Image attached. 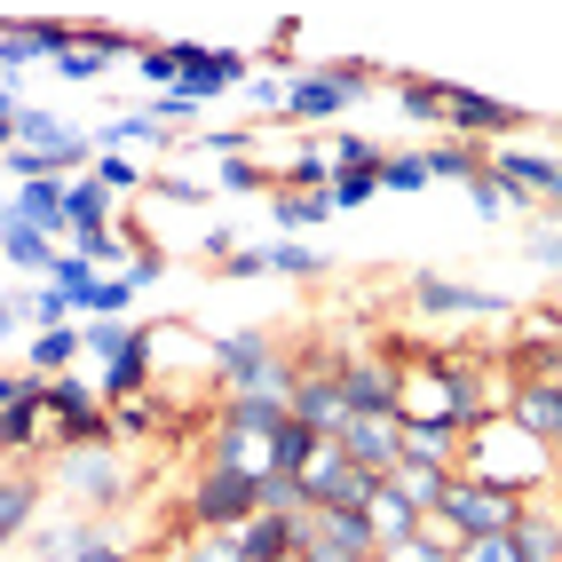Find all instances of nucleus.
<instances>
[{"label":"nucleus","instance_id":"50","mask_svg":"<svg viewBox=\"0 0 562 562\" xmlns=\"http://www.w3.org/2000/svg\"><path fill=\"white\" fill-rule=\"evenodd\" d=\"M460 562H522V554H515L507 539H468V547H460Z\"/></svg>","mask_w":562,"mask_h":562},{"label":"nucleus","instance_id":"8","mask_svg":"<svg viewBox=\"0 0 562 562\" xmlns=\"http://www.w3.org/2000/svg\"><path fill=\"white\" fill-rule=\"evenodd\" d=\"M483 167H492L507 191H522L531 206H547V214H562V159L554 151H522V143H492L483 151Z\"/></svg>","mask_w":562,"mask_h":562},{"label":"nucleus","instance_id":"56","mask_svg":"<svg viewBox=\"0 0 562 562\" xmlns=\"http://www.w3.org/2000/svg\"><path fill=\"white\" fill-rule=\"evenodd\" d=\"M0 32H9V16H0Z\"/></svg>","mask_w":562,"mask_h":562},{"label":"nucleus","instance_id":"1","mask_svg":"<svg viewBox=\"0 0 562 562\" xmlns=\"http://www.w3.org/2000/svg\"><path fill=\"white\" fill-rule=\"evenodd\" d=\"M554 460H562V452L531 443L507 412H492L483 428L460 436V475H468V483H492V492H515V499H539L547 483H554Z\"/></svg>","mask_w":562,"mask_h":562},{"label":"nucleus","instance_id":"23","mask_svg":"<svg viewBox=\"0 0 562 562\" xmlns=\"http://www.w3.org/2000/svg\"><path fill=\"white\" fill-rule=\"evenodd\" d=\"M325 214H341V206H333V191H270V222H278L285 238H302V231H317Z\"/></svg>","mask_w":562,"mask_h":562},{"label":"nucleus","instance_id":"43","mask_svg":"<svg viewBox=\"0 0 562 562\" xmlns=\"http://www.w3.org/2000/svg\"><path fill=\"white\" fill-rule=\"evenodd\" d=\"M381 191H428V159H420V151H396V159L381 167Z\"/></svg>","mask_w":562,"mask_h":562},{"label":"nucleus","instance_id":"52","mask_svg":"<svg viewBox=\"0 0 562 562\" xmlns=\"http://www.w3.org/2000/svg\"><path fill=\"white\" fill-rule=\"evenodd\" d=\"M24 325H32V310H24V293H9V302H0V341H16Z\"/></svg>","mask_w":562,"mask_h":562},{"label":"nucleus","instance_id":"28","mask_svg":"<svg viewBox=\"0 0 562 562\" xmlns=\"http://www.w3.org/2000/svg\"><path fill=\"white\" fill-rule=\"evenodd\" d=\"M278 191H333V159H325V143H310V151H293L278 167Z\"/></svg>","mask_w":562,"mask_h":562},{"label":"nucleus","instance_id":"48","mask_svg":"<svg viewBox=\"0 0 562 562\" xmlns=\"http://www.w3.org/2000/svg\"><path fill=\"white\" fill-rule=\"evenodd\" d=\"M199 254H206V261H231V254H238V231H231V222H214V231H199Z\"/></svg>","mask_w":562,"mask_h":562},{"label":"nucleus","instance_id":"30","mask_svg":"<svg viewBox=\"0 0 562 562\" xmlns=\"http://www.w3.org/2000/svg\"><path fill=\"white\" fill-rule=\"evenodd\" d=\"M95 278H103V270H95V261H88V254H71V246L56 254V270H48V285L64 293V302H71V310H80V302H88V293H95Z\"/></svg>","mask_w":562,"mask_h":562},{"label":"nucleus","instance_id":"20","mask_svg":"<svg viewBox=\"0 0 562 562\" xmlns=\"http://www.w3.org/2000/svg\"><path fill=\"white\" fill-rule=\"evenodd\" d=\"M396 468H443V475H460V428H412L404 420Z\"/></svg>","mask_w":562,"mask_h":562},{"label":"nucleus","instance_id":"17","mask_svg":"<svg viewBox=\"0 0 562 562\" xmlns=\"http://www.w3.org/2000/svg\"><path fill=\"white\" fill-rule=\"evenodd\" d=\"M293 539H302V515H270V507H261L254 522H238V531H231L238 562H285V554H293Z\"/></svg>","mask_w":562,"mask_h":562},{"label":"nucleus","instance_id":"49","mask_svg":"<svg viewBox=\"0 0 562 562\" xmlns=\"http://www.w3.org/2000/svg\"><path fill=\"white\" fill-rule=\"evenodd\" d=\"M159 191H167V199H182V206H206V199H214L206 182H191V175H159Z\"/></svg>","mask_w":562,"mask_h":562},{"label":"nucleus","instance_id":"34","mask_svg":"<svg viewBox=\"0 0 562 562\" xmlns=\"http://www.w3.org/2000/svg\"><path fill=\"white\" fill-rule=\"evenodd\" d=\"M88 175L103 182V191H111V199H135V191H143V182H151V175H143V167H135L127 151H95V167H88Z\"/></svg>","mask_w":562,"mask_h":562},{"label":"nucleus","instance_id":"3","mask_svg":"<svg viewBox=\"0 0 562 562\" xmlns=\"http://www.w3.org/2000/svg\"><path fill=\"white\" fill-rule=\"evenodd\" d=\"M364 80L372 71L364 64H310V71H293L285 80V120H302V127H317V120H341V111H357L364 103Z\"/></svg>","mask_w":562,"mask_h":562},{"label":"nucleus","instance_id":"2","mask_svg":"<svg viewBox=\"0 0 562 562\" xmlns=\"http://www.w3.org/2000/svg\"><path fill=\"white\" fill-rule=\"evenodd\" d=\"M261 515V475L254 468H199L191 475V499H182V522H191V531H222L231 539L238 522H254Z\"/></svg>","mask_w":562,"mask_h":562},{"label":"nucleus","instance_id":"14","mask_svg":"<svg viewBox=\"0 0 562 562\" xmlns=\"http://www.w3.org/2000/svg\"><path fill=\"white\" fill-rule=\"evenodd\" d=\"M507 420L547 443V452H562V381H539V372H522V381L507 389Z\"/></svg>","mask_w":562,"mask_h":562},{"label":"nucleus","instance_id":"38","mask_svg":"<svg viewBox=\"0 0 562 562\" xmlns=\"http://www.w3.org/2000/svg\"><path fill=\"white\" fill-rule=\"evenodd\" d=\"M127 341H135V325H127V317H95V325H88V357H95V372L120 357Z\"/></svg>","mask_w":562,"mask_h":562},{"label":"nucleus","instance_id":"6","mask_svg":"<svg viewBox=\"0 0 562 562\" xmlns=\"http://www.w3.org/2000/svg\"><path fill=\"white\" fill-rule=\"evenodd\" d=\"M404 302L420 310V317H483V325H507V293L492 285H460V278H436V270H412L404 278Z\"/></svg>","mask_w":562,"mask_h":562},{"label":"nucleus","instance_id":"10","mask_svg":"<svg viewBox=\"0 0 562 562\" xmlns=\"http://www.w3.org/2000/svg\"><path fill=\"white\" fill-rule=\"evenodd\" d=\"M175 64H182V71H175V80H182L175 95H182V103H214V95H231V88L246 80V56H238V48H199V41H175Z\"/></svg>","mask_w":562,"mask_h":562},{"label":"nucleus","instance_id":"11","mask_svg":"<svg viewBox=\"0 0 562 562\" xmlns=\"http://www.w3.org/2000/svg\"><path fill=\"white\" fill-rule=\"evenodd\" d=\"M80 41V24L64 16H9L0 32V71H24V64H64V48Z\"/></svg>","mask_w":562,"mask_h":562},{"label":"nucleus","instance_id":"16","mask_svg":"<svg viewBox=\"0 0 562 562\" xmlns=\"http://www.w3.org/2000/svg\"><path fill=\"white\" fill-rule=\"evenodd\" d=\"M507 547H515L522 562H562V507H554L547 492H539V499H522V515H515Z\"/></svg>","mask_w":562,"mask_h":562},{"label":"nucleus","instance_id":"18","mask_svg":"<svg viewBox=\"0 0 562 562\" xmlns=\"http://www.w3.org/2000/svg\"><path fill=\"white\" fill-rule=\"evenodd\" d=\"M64 231H71V238H88V231H120V199H111L95 175H71V182H64Z\"/></svg>","mask_w":562,"mask_h":562},{"label":"nucleus","instance_id":"26","mask_svg":"<svg viewBox=\"0 0 562 562\" xmlns=\"http://www.w3.org/2000/svg\"><path fill=\"white\" fill-rule=\"evenodd\" d=\"M317 443H325L317 428H302V420H285V428L270 436V475H302V468H310V452H317Z\"/></svg>","mask_w":562,"mask_h":562},{"label":"nucleus","instance_id":"42","mask_svg":"<svg viewBox=\"0 0 562 562\" xmlns=\"http://www.w3.org/2000/svg\"><path fill=\"white\" fill-rule=\"evenodd\" d=\"M214 182H222V191H278V175H270V167H254V159H222Z\"/></svg>","mask_w":562,"mask_h":562},{"label":"nucleus","instance_id":"31","mask_svg":"<svg viewBox=\"0 0 562 562\" xmlns=\"http://www.w3.org/2000/svg\"><path fill=\"white\" fill-rule=\"evenodd\" d=\"M135 293H143V285H135L127 270H120V278H95V293L80 302V317H88V325H95V317H127V310H135Z\"/></svg>","mask_w":562,"mask_h":562},{"label":"nucleus","instance_id":"55","mask_svg":"<svg viewBox=\"0 0 562 562\" xmlns=\"http://www.w3.org/2000/svg\"><path fill=\"white\" fill-rule=\"evenodd\" d=\"M554 151H562V127H554Z\"/></svg>","mask_w":562,"mask_h":562},{"label":"nucleus","instance_id":"44","mask_svg":"<svg viewBox=\"0 0 562 562\" xmlns=\"http://www.w3.org/2000/svg\"><path fill=\"white\" fill-rule=\"evenodd\" d=\"M111 428H120V436H151V428H159V396H135V404H111Z\"/></svg>","mask_w":562,"mask_h":562},{"label":"nucleus","instance_id":"40","mask_svg":"<svg viewBox=\"0 0 562 562\" xmlns=\"http://www.w3.org/2000/svg\"><path fill=\"white\" fill-rule=\"evenodd\" d=\"M135 71H143V80H151V88H167V95H175V71H182V64H175V41H143Z\"/></svg>","mask_w":562,"mask_h":562},{"label":"nucleus","instance_id":"33","mask_svg":"<svg viewBox=\"0 0 562 562\" xmlns=\"http://www.w3.org/2000/svg\"><path fill=\"white\" fill-rule=\"evenodd\" d=\"M468 199H475V214H483V222H499V214H522V206H531L522 191H507V182H499L492 167H483V175L468 182Z\"/></svg>","mask_w":562,"mask_h":562},{"label":"nucleus","instance_id":"21","mask_svg":"<svg viewBox=\"0 0 562 562\" xmlns=\"http://www.w3.org/2000/svg\"><path fill=\"white\" fill-rule=\"evenodd\" d=\"M56 254H64V246H56L48 231H32V222H16V214H9V231H0V261H16V270L48 278V270H56Z\"/></svg>","mask_w":562,"mask_h":562},{"label":"nucleus","instance_id":"4","mask_svg":"<svg viewBox=\"0 0 562 562\" xmlns=\"http://www.w3.org/2000/svg\"><path fill=\"white\" fill-rule=\"evenodd\" d=\"M515 515H522L515 492H492V483H468V475H452V492H443V507H436V522H443L460 547H468V539H507Z\"/></svg>","mask_w":562,"mask_h":562},{"label":"nucleus","instance_id":"15","mask_svg":"<svg viewBox=\"0 0 562 562\" xmlns=\"http://www.w3.org/2000/svg\"><path fill=\"white\" fill-rule=\"evenodd\" d=\"M151 372H159V333L135 325V341L95 372V389H103V404H135V396H151Z\"/></svg>","mask_w":562,"mask_h":562},{"label":"nucleus","instance_id":"54","mask_svg":"<svg viewBox=\"0 0 562 562\" xmlns=\"http://www.w3.org/2000/svg\"><path fill=\"white\" fill-rule=\"evenodd\" d=\"M9 214H16V206H9V199H0V231H9Z\"/></svg>","mask_w":562,"mask_h":562},{"label":"nucleus","instance_id":"41","mask_svg":"<svg viewBox=\"0 0 562 562\" xmlns=\"http://www.w3.org/2000/svg\"><path fill=\"white\" fill-rule=\"evenodd\" d=\"M16 404H41V372L32 364H0V412H16Z\"/></svg>","mask_w":562,"mask_h":562},{"label":"nucleus","instance_id":"46","mask_svg":"<svg viewBox=\"0 0 562 562\" xmlns=\"http://www.w3.org/2000/svg\"><path fill=\"white\" fill-rule=\"evenodd\" d=\"M522 254H531L539 270H562V231H554V222H547V231H531V238H522Z\"/></svg>","mask_w":562,"mask_h":562},{"label":"nucleus","instance_id":"24","mask_svg":"<svg viewBox=\"0 0 562 562\" xmlns=\"http://www.w3.org/2000/svg\"><path fill=\"white\" fill-rule=\"evenodd\" d=\"M381 562H460V539L443 531V522L428 515L412 539H396V547H381Z\"/></svg>","mask_w":562,"mask_h":562},{"label":"nucleus","instance_id":"27","mask_svg":"<svg viewBox=\"0 0 562 562\" xmlns=\"http://www.w3.org/2000/svg\"><path fill=\"white\" fill-rule=\"evenodd\" d=\"M389 483H396V492L420 507V515H436L443 492H452V475H443V468H389Z\"/></svg>","mask_w":562,"mask_h":562},{"label":"nucleus","instance_id":"53","mask_svg":"<svg viewBox=\"0 0 562 562\" xmlns=\"http://www.w3.org/2000/svg\"><path fill=\"white\" fill-rule=\"evenodd\" d=\"M531 372H539V381H562V333H554V341L531 357Z\"/></svg>","mask_w":562,"mask_h":562},{"label":"nucleus","instance_id":"39","mask_svg":"<svg viewBox=\"0 0 562 562\" xmlns=\"http://www.w3.org/2000/svg\"><path fill=\"white\" fill-rule=\"evenodd\" d=\"M261 507H270V515H310L302 475H261Z\"/></svg>","mask_w":562,"mask_h":562},{"label":"nucleus","instance_id":"45","mask_svg":"<svg viewBox=\"0 0 562 562\" xmlns=\"http://www.w3.org/2000/svg\"><path fill=\"white\" fill-rule=\"evenodd\" d=\"M372 191H381V167H364V175H333V206H341V214L364 206Z\"/></svg>","mask_w":562,"mask_h":562},{"label":"nucleus","instance_id":"12","mask_svg":"<svg viewBox=\"0 0 562 562\" xmlns=\"http://www.w3.org/2000/svg\"><path fill=\"white\" fill-rule=\"evenodd\" d=\"M302 364V381H293V396H285V412L302 428H317V436H333L349 420V404H341V381H333V357H293Z\"/></svg>","mask_w":562,"mask_h":562},{"label":"nucleus","instance_id":"36","mask_svg":"<svg viewBox=\"0 0 562 562\" xmlns=\"http://www.w3.org/2000/svg\"><path fill=\"white\" fill-rule=\"evenodd\" d=\"M88 531H95V522H64V531H32L24 547H32V562H71L88 547Z\"/></svg>","mask_w":562,"mask_h":562},{"label":"nucleus","instance_id":"35","mask_svg":"<svg viewBox=\"0 0 562 562\" xmlns=\"http://www.w3.org/2000/svg\"><path fill=\"white\" fill-rule=\"evenodd\" d=\"M325 159H333V175H364V167H389V151H381V143H364V135H333V143H325Z\"/></svg>","mask_w":562,"mask_h":562},{"label":"nucleus","instance_id":"13","mask_svg":"<svg viewBox=\"0 0 562 562\" xmlns=\"http://www.w3.org/2000/svg\"><path fill=\"white\" fill-rule=\"evenodd\" d=\"M333 443H341L364 475H389L396 468V443H404V420H396V412H349V420L333 428Z\"/></svg>","mask_w":562,"mask_h":562},{"label":"nucleus","instance_id":"29","mask_svg":"<svg viewBox=\"0 0 562 562\" xmlns=\"http://www.w3.org/2000/svg\"><path fill=\"white\" fill-rule=\"evenodd\" d=\"M396 111L412 127H443V80H396Z\"/></svg>","mask_w":562,"mask_h":562},{"label":"nucleus","instance_id":"47","mask_svg":"<svg viewBox=\"0 0 562 562\" xmlns=\"http://www.w3.org/2000/svg\"><path fill=\"white\" fill-rule=\"evenodd\" d=\"M71 562H127V547H120V539H111V531H103V522H95V531H88V547H80V554H71Z\"/></svg>","mask_w":562,"mask_h":562},{"label":"nucleus","instance_id":"5","mask_svg":"<svg viewBox=\"0 0 562 562\" xmlns=\"http://www.w3.org/2000/svg\"><path fill=\"white\" fill-rule=\"evenodd\" d=\"M522 127H531V111H515V103L483 95V88L443 80V135H452V143H475V151H492L499 135H522Z\"/></svg>","mask_w":562,"mask_h":562},{"label":"nucleus","instance_id":"19","mask_svg":"<svg viewBox=\"0 0 562 562\" xmlns=\"http://www.w3.org/2000/svg\"><path fill=\"white\" fill-rule=\"evenodd\" d=\"M32 515H41V475L32 468H0V547L32 539Z\"/></svg>","mask_w":562,"mask_h":562},{"label":"nucleus","instance_id":"51","mask_svg":"<svg viewBox=\"0 0 562 562\" xmlns=\"http://www.w3.org/2000/svg\"><path fill=\"white\" fill-rule=\"evenodd\" d=\"M16 111H24V103H16V88H0V159L16 151Z\"/></svg>","mask_w":562,"mask_h":562},{"label":"nucleus","instance_id":"37","mask_svg":"<svg viewBox=\"0 0 562 562\" xmlns=\"http://www.w3.org/2000/svg\"><path fill=\"white\" fill-rule=\"evenodd\" d=\"M167 562H238V547L222 539V531H182V539L167 547Z\"/></svg>","mask_w":562,"mask_h":562},{"label":"nucleus","instance_id":"22","mask_svg":"<svg viewBox=\"0 0 562 562\" xmlns=\"http://www.w3.org/2000/svg\"><path fill=\"white\" fill-rule=\"evenodd\" d=\"M364 515H372V539H381V547H396V539H412V531H420V507H412L404 492H396V483H381V492H372L364 499Z\"/></svg>","mask_w":562,"mask_h":562},{"label":"nucleus","instance_id":"57","mask_svg":"<svg viewBox=\"0 0 562 562\" xmlns=\"http://www.w3.org/2000/svg\"><path fill=\"white\" fill-rule=\"evenodd\" d=\"M285 562H302V554H285Z\"/></svg>","mask_w":562,"mask_h":562},{"label":"nucleus","instance_id":"7","mask_svg":"<svg viewBox=\"0 0 562 562\" xmlns=\"http://www.w3.org/2000/svg\"><path fill=\"white\" fill-rule=\"evenodd\" d=\"M56 483L80 507H95V515H111L127 492H135V475L120 468V452H111V443H88V452H56Z\"/></svg>","mask_w":562,"mask_h":562},{"label":"nucleus","instance_id":"25","mask_svg":"<svg viewBox=\"0 0 562 562\" xmlns=\"http://www.w3.org/2000/svg\"><path fill=\"white\" fill-rule=\"evenodd\" d=\"M428 182H475L483 175V151H475V143H452V135H443V143H428Z\"/></svg>","mask_w":562,"mask_h":562},{"label":"nucleus","instance_id":"32","mask_svg":"<svg viewBox=\"0 0 562 562\" xmlns=\"http://www.w3.org/2000/svg\"><path fill=\"white\" fill-rule=\"evenodd\" d=\"M261 270H285V278H325V254L302 246V238H278V246H261Z\"/></svg>","mask_w":562,"mask_h":562},{"label":"nucleus","instance_id":"9","mask_svg":"<svg viewBox=\"0 0 562 562\" xmlns=\"http://www.w3.org/2000/svg\"><path fill=\"white\" fill-rule=\"evenodd\" d=\"M120 56H143V41L135 32H120V24H80V41L64 48V64H56V80L64 88H95Z\"/></svg>","mask_w":562,"mask_h":562}]
</instances>
